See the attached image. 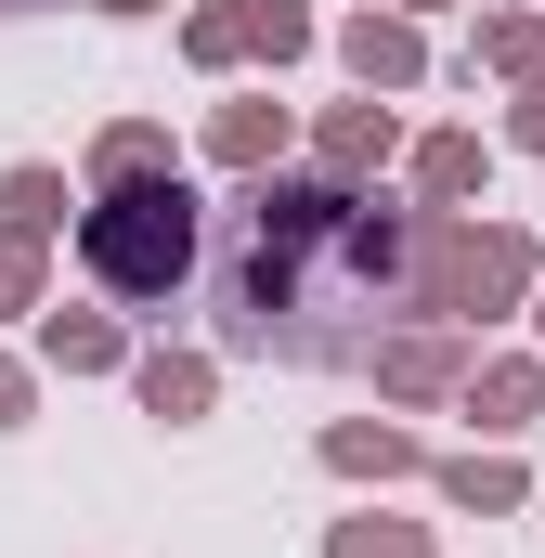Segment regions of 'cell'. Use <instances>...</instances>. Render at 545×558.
Wrapping results in <instances>:
<instances>
[{"label":"cell","instance_id":"obj_1","mask_svg":"<svg viewBox=\"0 0 545 558\" xmlns=\"http://www.w3.org/2000/svg\"><path fill=\"white\" fill-rule=\"evenodd\" d=\"M403 286V221L351 182H247L221 221V338L286 364H351L377 351L351 312Z\"/></svg>","mask_w":545,"mask_h":558},{"label":"cell","instance_id":"obj_2","mask_svg":"<svg viewBox=\"0 0 545 558\" xmlns=\"http://www.w3.org/2000/svg\"><path fill=\"white\" fill-rule=\"evenodd\" d=\"M78 260L105 299H182L195 286V195L182 182H105V208L78 221Z\"/></svg>","mask_w":545,"mask_h":558},{"label":"cell","instance_id":"obj_3","mask_svg":"<svg viewBox=\"0 0 545 558\" xmlns=\"http://www.w3.org/2000/svg\"><path fill=\"white\" fill-rule=\"evenodd\" d=\"M520 274H533V247H520V234H455V221H428L415 312H494V299H507Z\"/></svg>","mask_w":545,"mask_h":558},{"label":"cell","instance_id":"obj_4","mask_svg":"<svg viewBox=\"0 0 545 558\" xmlns=\"http://www.w3.org/2000/svg\"><path fill=\"white\" fill-rule=\"evenodd\" d=\"M351 65H364L377 92H403V78L428 65V52H415V26H403V13H364V26H351Z\"/></svg>","mask_w":545,"mask_h":558},{"label":"cell","instance_id":"obj_5","mask_svg":"<svg viewBox=\"0 0 545 558\" xmlns=\"http://www.w3.org/2000/svg\"><path fill=\"white\" fill-rule=\"evenodd\" d=\"M468 403H481V428H533V416H545V364H494V377H468Z\"/></svg>","mask_w":545,"mask_h":558},{"label":"cell","instance_id":"obj_6","mask_svg":"<svg viewBox=\"0 0 545 558\" xmlns=\"http://www.w3.org/2000/svg\"><path fill=\"white\" fill-rule=\"evenodd\" d=\"M143 416H208V364H195V351H156V364H143Z\"/></svg>","mask_w":545,"mask_h":558},{"label":"cell","instance_id":"obj_7","mask_svg":"<svg viewBox=\"0 0 545 558\" xmlns=\"http://www.w3.org/2000/svg\"><path fill=\"white\" fill-rule=\"evenodd\" d=\"M52 221H65V182H52V169H13V182H0V234H26V247H39Z\"/></svg>","mask_w":545,"mask_h":558},{"label":"cell","instance_id":"obj_8","mask_svg":"<svg viewBox=\"0 0 545 558\" xmlns=\"http://www.w3.org/2000/svg\"><path fill=\"white\" fill-rule=\"evenodd\" d=\"M390 156V105H338L325 118V169H377Z\"/></svg>","mask_w":545,"mask_h":558},{"label":"cell","instance_id":"obj_9","mask_svg":"<svg viewBox=\"0 0 545 558\" xmlns=\"http://www.w3.org/2000/svg\"><path fill=\"white\" fill-rule=\"evenodd\" d=\"M272 143H286V118H272V105H221V131H208V156H221V169H261Z\"/></svg>","mask_w":545,"mask_h":558},{"label":"cell","instance_id":"obj_10","mask_svg":"<svg viewBox=\"0 0 545 558\" xmlns=\"http://www.w3.org/2000/svg\"><path fill=\"white\" fill-rule=\"evenodd\" d=\"M441 494H455V507H520V468H507V454H455Z\"/></svg>","mask_w":545,"mask_h":558},{"label":"cell","instance_id":"obj_11","mask_svg":"<svg viewBox=\"0 0 545 558\" xmlns=\"http://www.w3.org/2000/svg\"><path fill=\"white\" fill-rule=\"evenodd\" d=\"M325 454H338V468H377V481H390V468H415L403 428H325Z\"/></svg>","mask_w":545,"mask_h":558},{"label":"cell","instance_id":"obj_12","mask_svg":"<svg viewBox=\"0 0 545 558\" xmlns=\"http://www.w3.org/2000/svg\"><path fill=\"white\" fill-rule=\"evenodd\" d=\"M234 13H247V52H272V65L312 39V13H299V0H234Z\"/></svg>","mask_w":545,"mask_h":558},{"label":"cell","instance_id":"obj_13","mask_svg":"<svg viewBox=\"0 0 545 558\" xmlns=\"http://www.w3.org/2000/svg\"><path fill=\"white\" fill-rule=\"evenodd\" d=\"M481 65H507V78H533V92H545V26H520V13L481 26Z\"/></svg>","mask_w":545,"mask_h":558},{"label":"cell","instance_id":"obj_14","mask_svg":"<svg viewBox=\"0 0 545 558\" xmlns=\"http://www.w3.org/2000/svg\"><path fill=\"white\" fill-rule=\"evenodd\" d=\"M52 364H78V377H92V364H118V325H92V312H52Z\"/></svg>","mask_w":545,"mask_h":558},{"label":"cell","instance_id":"obj_15","mask_svg":"<svg viewBox=\"0 0 545 558\" xmlns=\"http://www.w3.org/2000/svg\"><path fill=\"white\" fill-rule=\"evenodd\" d=\"M415 182H428V195H468V182H481V143H468V131H441L428 156H415Z\"/></svg>","mask_w":545,"mask_h":558},{"label":"cell","instance_id":"obj_16","mask_svg":"<svg viewBox=\"0 0 545 558\" xmlns=\"http://www.w3.org/2000/svg\"><path fill=\"white\" fill-rule=\"evenodd\" d=\"M390 377H403V390H441V377H455V338H403Z\"/></svg>","mask_w":545,"mask_h":558},{"label":"cell","instance_id":"obj_17","mask_svg":"<svg viewBox=\"0 0 545 558\" xmlns=\"http://www.w3.org/2000/svg\"><path fill=\"white\" fill-rule=\"evenodd\" d=\"M338 558H428L415 533H377V520H338Z\"/></svg>","mask_w":545,"mask_h":558},{"label":"cell","instance_id":"obj_18","mask_svg":"<svg viewBox=\"0 0 545 558\" xmlns=\"http://www.w3.org/2000/svg\"><path fill=\"white\" fill-rule=\"evenodd\" d=\"M156 169V131H105V182H143Z\"/></svg>","mask_w":545,"mask_h":558},{"label":"cell","instance_id":"obj_19","mask_svg":"<svg viewBox=\"0 0 545 558\" xmlns=\"http://www.w3.org/2000/svg\"><path fill=\"white\" fill-rule=\"evenodd\" d=\"M26 286H39V260H26V234H0V312H26Z\"/></svg>","mask_w":545,"mask_h":558},{"label":"cell","instance_id":"obj_20","mask_svg":"<svg viewBox=\"0 0 545 558\" xmlns=\"http://www.w3.org/2000/svg\"><path fill=\"white\" fill-rule=\"evenodd\" d=\"M13 416H26V377H13V364H0V428H13Z\"/></svg>","mask_w":545,"mask_h":558},{"label":"cell","instance_id":"obj_21","mask_svg":"<svg viewBox=\"0 0 545 558\" xmlns=\"http://www.w3.org/2000/svg\"><path fill=\"white\" fill-rule=\"evenodd\" d=\"M520 143H533V156H545V92H533V105H520Z\"/></svg>","mask_w":545,"mask_h":558},{"label":"cell","instance_id":"obj_22","mask_svg":"<svg viewBox=\"0 0 545 558\" xmlns=\"http://www.w3.org/2000/svg\"><path fill=\"white\" fill-rule=\"evenodd\" d=\"M105 13H143V0H105Z\"/></svg>","mask_w":545,"mask_h":558}]
</instances>
